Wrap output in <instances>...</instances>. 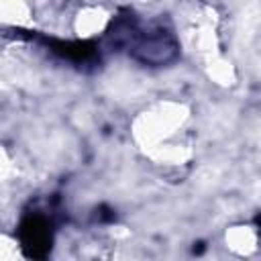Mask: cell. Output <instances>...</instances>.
Instances as JSON below:
<instances>
[{
  "label": "cell",
  "instance_id": "cell-2",
  "mask_svg": "<svg viewBox=\"0 0 261 261\" xmlns=\"http://www.w3.org/2000/svg\"><path fill=\"white\" fill-rule=\"evenodd\" d=\"M49 49L71 63H90L96 59V45L90 41H55L47 39Z\"/></svg>",
  "mask_w": 261,
  "mask_h": 261
},
{
  "label": "cell",
  "instance_id": "cell-1",
  "mask_svg": "<svg viewBox=\"0 0 261 261\" xmlns=\"http://www.w3.org/2000/svg\"><path fill=\"white\" fill-rule=\"evenodd\" d=\"M18 243L27 259L31 261H45L53 249V224L41 212H29L18 228Z\"/></svg>",
  "mask_w": 261,
  "mask_h": 261
}]
</instances>
